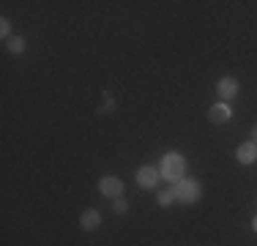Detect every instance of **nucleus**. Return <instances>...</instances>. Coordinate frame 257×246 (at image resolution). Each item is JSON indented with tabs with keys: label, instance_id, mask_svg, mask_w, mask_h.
<instances>
[{
	"label": "nucleus",
	"instance_id": "obj_6",
	"mask_svg": "<svg viewBox=\"0 0 257 246\" xmlns=\"http://www.w3.org/2000/svg\"><path fill=\"white\" fill-rule=\"evenodd\" d=\"M79 224H82V230H85V232L99 230V224H101V213L96 211V208H88V211H82V216H79Z\"/></svg>",
	"mask_w": 257,
	"mask_h": 246
},
{
	"label": "nucleus",
	"instance_id": "obj_12",
	"mask_svg": "<svg viewBox=\"0 0 257 246\" xmlns=\"http://www.w3.org/2000/svg\"><path fill=\"white\" fill-rule=\"evenodd\" d=\"M0 36H3V39H11V22L6 20V17L0 20Z\"/></svg>",
	"mask_w": 257,
	"mask_h": 246
},
{
	"label": "nucleus",
	"instance_id": "obj_11",
	"mask_svg": "<svg viewBox=\"0 0 257 246\" xmlns=\"http://www.w3.org/2000/svg\"><path fill=\"white\" fill-rule=\"evenodd\" d=\"M112 211L115 213H126L128 211V202L123 200V197H115V200H112Z\"/></svg>",
	"mask_w": 257,
	"mask_h": 246
},
{
	"label": "nucleus",
	"instance_id": "obj_3",
	"mask_svg": "<svg viewBox=\"0 0 257 246\" xmlns=\"http://www.w3.org/2000/svg\"><path fill=\"white\" fill-rule=\"evenodd\" d=\"M159 178H162V172H159V167L143 164V167L137 170V186H140V189H156Z\"/></svg>",
	"mask_w": 257,
	"mask_h": 246
},
{
	"label": "nucleus",
	"instance_id": "obj_5",
	"mask_svg": "<svg viewBox=\"0 0 257 246\" xmlns=\"http://www.w3.org/2000/svg\"><path fill=\"white\" fill-rule=\"evenodd\" d=\"M238 88H241V85H238V79L235 77H222L216 82V93L222 96V101L227 104V101H232V98L238 96Z\"/></svg>",
	"mask_w": 257,
	"mask_h": 246
},
{
	"label": "nucleus",
	"instance_id": "obj_14",
	"mask_svg": "<svg viewBox=\"0 0 257 246\" xmlns=\"http://www.w3.org/2000/svg\"><path fill=\"white\" fill-rule=\"evenodd\" d=\"M252 137H254V140H252V143H254V145H257V126H254V129H252Z\"/></svg>",
	"mask_w": 257,
	"mask_h": 246
},
{
	"label": "nucleus",
	"instance_id": "obj_9",
	"mask_svg": "<svg viewBox=\"0 0 257 246\" xmlns=\"http://www.w3.org/2000/svg\"><path fill=\"white\" fill-rule=\"evenodd\" d=\"M9 52L22 55V52H25V39H22V36H11V39H9Z\"/></svg>",
	"mask_w": 257,
	"mask_h": 246
},
{
	"label": "nucleus",
	"instance_id": "obj_2",
	"mask_svg": "<svg viewBox=\"0 0 257 246\" xmlns=\"http://www.w3.org/2000/svg\"><path fill=\"white\" fill-rule=\"evenodd\" d=\"M173 192H175V200L186 202V205H194V202H200V197H203V183L194 181V178H181L173 186Z\"/></svg>",
	"mask_w": 257,
	"mask_h": 246
},
{
	"label": "nucleus",
	"instance_id": "obj_8",
	"mask_svg": "<svg viewBox=\"0 0 257 246\" xmlns=\"http://www.w3.org/2000/svg\"><path fill=\"white\" fill-rule=\"evenodd\" d=\"M230 115H232L230 104L219 101V104H213V107H211V112H208V120H211V123H227Z\"/></svg>",
	"mask_w": 257,
	"mask_h": 246
},
{
	"label": "nucleus",
	"instance_id": "obj_4",
	"mask_svg": "<svg viewBox=\"0 0 257 246\" xmlns=\"http://www.w3.org/2000/svg\"><path fill=\"white\" fill-rule=\"evenodd\" d=\"M99 192L104 194V197H120L123 194V181L120 178H115V175H104L101 181H99Z\"/></svg>",
	"mask_w": 257,
	"mask_h": 246
},
{
	"label": "nucleus",
	"instance_id": "obj_10",
	"mask_svg": "<svg viewBox=\"0 0 257 246\" xmlns=\"http://www.w3.org/2000/svg\"><path fill=\"white\" fill-rule=\"evenodd\" d=\"M156 200H159V205H162V208H167V205H173V202H175V192H173V189H162Z\"/></svg>",
	"mask_w": 257,
	"mask_h": 246
},
{
	"label": "nucleus",
	"instance_id": "obj_15",
	"mask_svg": "<svg viewBox=\"0 0 257 246\" xmlns=\"http://www.w3.org/2000/svg\"><path fill=\"white\" fill-rule=\"evenodd\" d=\"M252 230H254V232H257V216H254V219H252Z\"/></svg>",
	"mask_w": 257,
	"mask_h": 246
},
{
	"label": "nucleus",
	"instance_id": "obj_7",
	"mask_svg": "<svg viewBox=\"0 0 257 246\" xmlns=\"http://www.w3.org/2000/svg\"><path fill=\"white\" fill-rule=\"evenodd\" d=\"M235 159L241 164H254L257 162V145L249 140V143H241L238 145V151H235Z\"/></svg>",
	"mask_w": 257,
	"mask_h": 246
},
{
	"label": "nucleus",
	"instance_id": "obj_13",
	"mask_svg": "<svg viewBox=\"0 0 257 246\" xmlns=\"http://www.w3.org/2000/svg\"><path fill=\"white\" fill-rule=\"evenodd\" d=\"M115 107V101H112V98H109V96H104V109H101V112H109V109H112Z\"/></svg>",
	"mask_w": 257,
	"mask_h": 246
},
{
	"label": "nucleus",
	"instance_id": "obj_1",
	"mask_svg": "<svg viewBox=\"0 0 257 246\" xmlns=\"http://www.w3.org/2000/svg\"><path fill=\"white\" fill-rule=\"evenodd\" d=\"M159 172H162L164 181H170V183L175 186V183L183 178V172H186V159H183L181 153H175V151L164 153V156H162V164H159Z\"/></svg>",
	"mask_w": 257,
	"mask_h": 246
}]
</instances>
